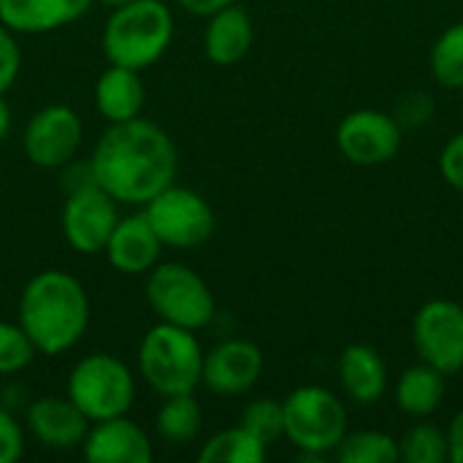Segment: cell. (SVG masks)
Instances as JSON below:
<instances>
[{
    "mask_svg": "<svg viewBox=\"0 0 463 463\" xmlns=\"http://www.w3.org/2000/svg\"><path fill=\"white\" fill-rule=\"evenodd\" d=\"M22 71V52L16 43V33L0 22V95H5Z\"/></svg>",
    "mask_w": 463,
    "mask_h": 463,
    "instance_id": "cell-30",
    "label": "cell"
},
{
    "mask_svg": "<svg viewBox=\"0 0 463 463\" xmlns=\"http://www.w3.org/2000/svg\"><path fill=\"white\" fill-rule=\"evenodd\" d=\"M404 128L380 109H355L336 125V149L358 168H377L391 163L402 149Z\"/></svg>",
    "mask_w": 463,
    "mask_h": 463,
    "instance_id": "cell-10",
    "label": "cell"
},
{
    "mask_svg": "<svg viewBox=\"0 0 463 463\" xmlns=\"http://www.w3.org/2000/svg\"><path fill=\"white\" fill-rule=\"evenodd\" d=\"M203 412L195 399V393H176L165 396L163 407L157 410L155 429L157 437L168 445H187L201 434Z\"/></svg>",
    "mask_w": 463,
    "mask_h": 463,
    "instance_id": "cell-22",
    "label": "cell"
},
{
    "mask_svg": "<svg viewBox=\"0 0 463 463\" xmlns=\"http://www.w3.org/2000/svg\"><path fill=\"white\" fill-rule=\"evenodd\" d=\"M68 399L90 423L128 415L136 402V377L122 358L90 353L68 374Z\"/></svg>",
    "mask_w": 463,
    "mask_h": 463,
    "instance_id": "cell-6",
    "label": "cell"
},
{
    "mask_svg": "<svg viewBox=\"0 0 463 463\" xmlns=\"http://www.w3.org/2000/svg\"><path fill=\"white\" fill-rule=\"evenodd\" d=\"M95 0H0V22L16 35H41L73 24Z\"/></svg>",
    "mask_w": 463,
    "mask_h": 463,
    "instance_id": "cell-17",
    "label": "cell"
},
{
    "mask_svg": "<svg viewBox=\"0 0 463 463\" xmlns=\"http://www.w3.org/2000/svg\"><path fill=\"white\" fill-rule=\"evenodd\" d=\"M285 437L309 461L331 456L347 434V410L334 391L301 385L285 402Z\"/></svg>",
    "mask_w": 463,
    "mask_h": 463,
    "instance_id": "cell-5",
    "label": "cell"
},
{
    "mask_svg": "<svg viewBox=\"0 0 463 463\" xmlns=\"http://www.w3.org/2000/svg\"><path fill=\"white\" fill-rule=\"evenodd\" d=\"M27 429L43 448L73 450L81 448L90 431V418L68 396H43L27 407Z\"/></svg>",
    "mask_w": 463,
    "mask_h": 463,
    "instance_id": "cell-16",
    "label": "cell"
},
{
    "mask_svg": "<svg viewBox=\"0 0 463 463\" xmlns=\"http://www.w3.org/2000/svg\"><path fill=\"white\" fill-rule=\"evenodd\" d=\"M119 220L117 201L98 184L68 193L62 206V236L79 255H98Z\"/></svg>",
    "mask_w": 463,
    "mask_h": 463,
    "instance_id": "cell-12",
    "label": "cell"
},
{
    "mask_svg": "<svg viewBox=\"0 0 463 463\" xmlns=\"http://www.w3.org/2000/svg\"><path fill=\"white\" fill-rule=\"evenodd\" d=\"M19 326L43 355L73 350L90 328L84 285L60 269L35 274L19 296Z\"/></svg>",
    "mask_w": 463,
    "mask_h": 463,
    "instance_id": "cell-2",
    "label": "cell"
},
{
    "mask_svg": "<svg viewBox=\"0 0 463 463\" xmlns=\"http://www.w3.org/2000/svg\"><path fill=\"white\" fill-rule=\"evenodd\" d=\"M448 445H450V461L463 463V410L456 412V418L448 426Z\"/></svg>",
    "mask_w": 463,
    "mask_h": 463,
    "instance_id": "cell-33",
    "label": "cell"
},
{
    "mask_svg": "<svg viewBox=\"0 0 463 463\" xmlns=\"http://www.w3.org/2000/svg\"><path fill=\"white\" fill-rule=\"evenodd\" d=\"M461 307H463V296H461Z\"/></svg>",
    "mask_w": 463,
    "mask_h": 463,
    "instance_id": "cell-37",
    "label": "cell"
},
{
    "mask_svg": "<svg viewBox=\"0 0 463 463\" xmlns=\"http://www.w3.org/2000/svg\"><path fill=\"white\" fill-rule=\"evenodd\" d=\"M434 109H437V103H434V95L431 92H426V90H410L407 95L399 98L393 117L407 130V128L429 125L431 117H434Z\"/></svg>",
    "mask_w": 463,
    "mask_h": 463,
    "instance_id": "cell-29",
    "label": "cell"
},
{
    "mask_svg": "<svg viewBox=\"0 0 463 463\" xmlns=\"http://www.w3.org/2000/svg\"><path fill=\"white\" fill-rule=\"evenodd\" d=\"M144 100H146V90L138 71L133 68L109 62V68L95 81V109L109 125L141 117Z\"/></svg>",
    "mask_w": 463,
    "mask_h": 463,
    "instance_id": "cell-20",
    "label": "cell"
},
{
    "mask_svg": "<svg viewBox=\"0 0 463 463\" xmlns=\"http://www.w3.org/2000/svg\"><path fill=\"white\" fill-rule=\"evenodd\" d=\"M24 453V434L14 415L0 410V463H16Z\"/></svg>",
    "mask_w": 463,
    "mask_h": 463,
    "instance_id": "cell-32",
    "label": "cell"
},
{
    "mask_svg": "<svg viewBox=\"0 0 463 463\" xmlns=\"http://www.w3.org/2000/svg\"><path fill=\"white\" fill-rule=\"evenodd\" d=\"M334 453L342 463H393L399 461V439L374 429L347 431Z\"/></svg>",
    "mask_w": 463,
    "mask_h": 463,
    "instance_id": "cell-24",
    "label": "cell"
},
{
    "mask_svg": "<svg viewBox=\"0 0 463 463\" xmlns=\"http://www.w3.org/2000/svg\"><path fill=\"white\" fill-rule=\"evenodd\" d=\"M98 3H106V5L117 8V5H125V3H130V0H98Z\"/></svg>",
    "mask_w": 463,
    "mask_h": 463,
    "instance_id": "cell-36",
    "label": "cell"
},
{
    "mask_svg": "<svg viewBox=\"0 0 463 463\" xmlns=\"http://www.w3.org/2000/svg\"><path fill=\"white\" fill-rule=\"evenodd\" d=\"M445 380H448V374H442L439 369H434L423 361L410 366L396 383V391H393L396 407L415 420L431 418L445 402V393H448Z\"/></svg>",
    "mask_w": 463,
    "mask_h": 463,
    "instance_id": "cell-21",
    "label": "cell"
},
{
    "mask_svg": "<svg viewBox=\"0 0 463 463\" xmlns=\"http://www.w3.org/2000/svg\"><path fill=\"white\" fill-rule=\"evenodd\" d=\"M144 214L155 228L163 247L193 250L212 239L214 233V212L203 195L190 187L168 184L152 201L144 203Z\"/></svg>",
    "mask_w": 463,
    "mask_h": 463,
    "instance_id": "cell-8",
    "label": "cell"
},
{
    "mask_svg": "<svg viewBox=\"0 0 463 463\" xmlns=\"http://www.w3.org/2000/svg\"><path fill=\"white\" fill-rule=\"evenodd\" d=\"M431 76L448 90H463V22L439 33L429 54Z\"/></svg>",
    "mask_w": 463,
    "mask_h": 463,
    "instance_id": "cell-25",
    "label": "cell"
},
{
    "mask_svg": "<svg viewBox=\"0 0 463 463\" xmlns=\"http://www.w3.org/2000/svg\"><path fill=\"white\" fill-rule=\"evenodd\" d=\"M90 168L95 184L117 203H146L176 182L179 157L171 136L141 117L111 122L92 155Z\"/></svg>",
    "mask_w": 463,
    "mask_h": 463,
    "instance_id": "cell-1",
    "label": "cell"
},
{
    "mask_svg": "<svg viewBox=\"0 0 463 463\" xmlns=\"http://www.w3.org/2000/svg\"><path fill=\"white\" fill-rule=\"evenodd\" d=\"M146 301L157 320L201 331L214 320L217 304L206 279L184 263H160L146 277Z\"/></svg>",
    "mask_w": 463,
    "mask_h": 463,
    "instance_id": "cell-7",
    "label": "cell"
},
{
    "mask_svg": "<svg viewBox=\"0 0 463 463\" xmlns=\"http://www.w3.org/2000/svg\"><path fill=\"white\" fill-rule=\"evenodd\" d=\"M206 19H209V24L203 33V52H206L209 62L222 65V68L241 62L250 54L252 41H255L252 16L241 5L231 3Z\"/></svg>",
    "mask_w": 463,
    "mask_h": 463,
    "instance_id": "cell-19",
    "label": "cell"
},
{
    "mask_svg": "<svg viewBox=\"0 0 463 463\" xmlns=\"http://www.w3.org/2000/svg\"><path fill=\"white\" fill-rule=\"evenodd\" d=\"M179 3V8H184L187 14H193V16H212V14H217L220 8H225V5H231V3H236V0H176Z\"/></svg>",
    "mask_w": 463,
    "mask_h": 463,
    "instance_id": "cell-34",
    "label": "cell"
},
{
    "mask_svg": "<svg viewBox=\"0 0 463 463\" xmlns=\"http://www.w3.org/2000/svg\"><path fill=\"white\" fill-rule=\"evenodd\" d=\"M171 41V8L163 0H130L109 14L100 35V49L111 65L144 71L168 52Z\"/></svg>",
    "mask_w": 463,
    "mask_h": 463,
    "instance_id": "cell-3",
    "label": "cell"
},
{
    "mask_svg": "<svg viewBox=\"0 0 463 463\" xmlns=\"http://www.w3.org/2000/svg\"><path fill=\"white\" fill-rule=\"evenodd\" d=\"M336 372H339L345 396L361 407L377 404L388 388V369H385L383 355L372 345H364V342L347 345L342 350Z\"/></svg>",
    "mask_w": 463,
    "mask_h": 463,
    "instance_id": "cell-18",
    "label": "cell"
},
{
    "mask_svg": "<svg viewBox=\"0 0 463 463\" xmlns=\"http://www.w3.org/2000/svg\"><path fill=\"white\" fill-rule=\"evenodd\" d=\"M266 458V445L252 437L244 426H231L217 431L203 442L198 461L201 463H260Z\"/></svg>",
    "mask_w": 463,
    "mask_h": 463,
    "instance_id": "cell-23",
    "label": "cell"
},
{
    "mask_svg": "<svg viewBox=\"0 0 463 463\" xmlns=\"http://www.w3.org/2000/svg\"><path fill=\"white\" fill-rule=\"evenodd\" d=\"M263 353L255 342L228 339L203 353V374L201 385H206L217 396H241L263 374Z\"/></svg>",
    "mask_w": 463,
    "mask_h": 463,
    "instance_id": "cell-13",
    "label": "cell"
},
{
    "mask_svg": "<svg viewBox=\"0 0 463 463\" xmlns=\"http://www.w3.org/2000/svg\"><path fill=\"white\" fill-rule=\"evenodd\" d=\"M81 450L92 463H149L155 456L149 434L128 415L95 420L81 442Z\"/></svg>",
    "mask_w": 463,
    "mask_h": 463,
    "instance_id": "cell-14",
    "label": "cell"
},
{
    "mask_svg": "<svg viewBox=\"0 0 463 463\" xmlns=\"http://www.w3.org/2000/svg\"><path fill=\"white\" fill-rule=\"evenodd\" d=\"M103 252L119 274L138 277V274H149L157 266L163 241L157 239L146 214L138 212V214L117 220Z\"/></svg>",
    "mask_w": 463,
    "mask_h": 463,
    "instance_id": "cell-15",
    "label": "cell"
},
{
    "mask_svg": "<svg viewBox=\"0 0 463 463\" xmlns=\"http://www.w3.org/2000/svg\"><path fill=\"white\" fill-rule=\"evenodd\" d=\"M35 345L19 323L0 320V377L24 372L35 358Z\"/></svg>",
    "mask_w": 463,
    "mask_h": 463,
    "instance_id": "cell-28",
    "label": "cell"
},
{
    "mask_svg": "<svg viewBox=\"0 0 463 463\" xmlns=\"http://www.w3.org/2000/svg\"><path fill=\"white\" fill-rule=\"evenodd\" d=\"M399 458L407 463H445L450 461V445H448V431L418 420L410 426L402 439H399Z\"/></svg>",
    "mask_w": 463,
    "mask_h": 463,
    "instance_id": "cell-26",
    "label": "cell"
},
{
    "mask_svg": "<svg viewBox=\"0 0 463 463\" xmlns=\"http://www.w3.org/2000/svg\"><path fill=\"white\" fill-rule=\"evenodd\" d=\"M138 374L157 396L195 393L203 374V350L195 331L157 323L138 345Z\"/></svg>",
    "mask_w": 463,
    "mask_h": 463,
    "instance_id": "cell-4",
    "label": "cell"
},
{
    "mask_svg": "<svg viewBox=\"0 0 463 463\" xmlns=\"http://www.w3.org/2000/svg\"><path fill=\"white\" fill-rule=\"evenodd\" d=\"M81 117L71 106L54 103L30 117L22 136V146L35 168L54 171L73 160L76 149L81 146Z\"/></svg>",
    "mask_w": 463,
    "mask_h": 463,
    "instance_id": "cell-11",
    "label": "cell"
},
{
    "mask_svg": "<svg viewBox=\"0 0 463 463\" xmlns=\"http://www.w3.org/2000/svg\"><path fill=\"white\" fill-rule=\"evenodd\" d=\"M439 174L442 179L463 195V130H458L453 138L439 152Z\"/></svg>",
    "mask_w": 463,
    "mask_h": 463,
    "instance_id": "cell-31",
    "label": "cell"
},
{
    "mask_svg": "<svg viewBox=\"0 0 463 463\" xmlns=\"http://www.w3.org/2000/svg\"><path fill=\"white\" fill-rule=\"evenodd\" d=\"M412 347L418 358L442 374L463 369V307L461 301L431 298L412 317Z\"/></svg>",
    "mask_w": 463,
    "mask_h": 463,
    "instance_id": "cell-9",
    "label": "cell"
},
{
    "mask_svg": "<svg viewBox=\"0 0 463 463\" xmlns=\"http://www.w3.org/2000/svg\"><path fill=\"white\" fill-rule=\"evenodd\" d=\"M8 130H11V109L3 100V95H0V144L8 138Z\"/></svg>",
    "mask_w": 463,
    "mask_h": 463,
    "instance_id": "cell-35",
    "label": "cell"
},
{
    "mask_svg": "<svg viewBox=\"0 0 463 463\" xmlns=\"http://www.w3.org/2000/svg\"><path fill=\"white\" fill-rule=\"evenodd\" d=\"M252 437H258L266 448L274 445L277 439L285 437V410H282V402L277 399H255L250 402L244 410H241V423Z\"/></svg>",
    "mask_w": 463,
    "mask_h": 463,
    "instance_id": "cell-27",
    "label": "cell"
}]
</instances>
